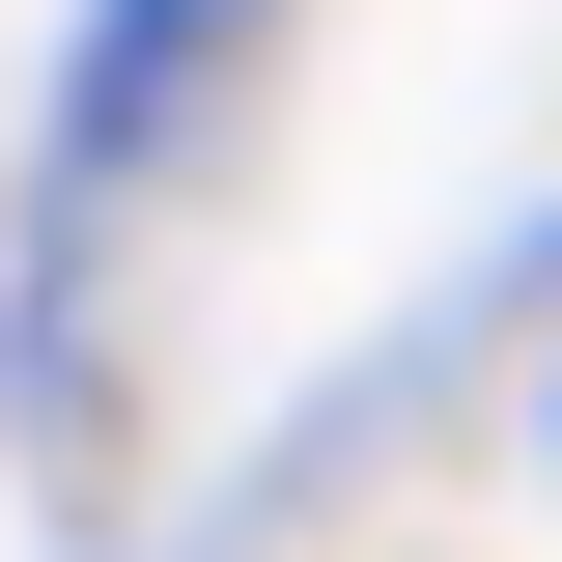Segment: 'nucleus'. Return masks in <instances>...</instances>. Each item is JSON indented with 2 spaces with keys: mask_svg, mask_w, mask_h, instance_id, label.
Listing matches in <instances>:
<instances>
[{
  "mask_svg": "<svg viewBox=\"0 0 562 562\" xmlns=\"http://www.w3.org/2000/svg\"><path fill=\"white\" fill-rule=\"evenodd\" d=\"M225 0H85V57H57V198H113L140 140H169V85H198Z\"/></svg>",
  "mask_w": 562,
  "mask_h": 562,
  "instance_id": "f257e3e1",
  "label": "nucleus"
}]
</instances>
